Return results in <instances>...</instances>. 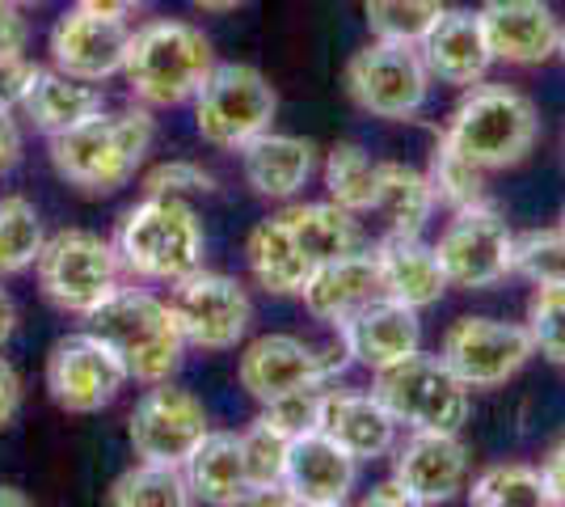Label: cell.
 I'll return each instance as SVG.
<instances>
[{"label":"cell","instance_id":"44","mask_svg":"<svg viewBox=\"0 0 565 507\" xmlns=\"http://www.w3.org/2000/svg\"><path fill=\"white\" fill-rule=\"evenodd\" d=\"M25 157V136L22 123H18V110H0V178H9L13 169L22 166Z\"/></svg>","mask_w":565,"mask_h":507},{"label":"cell","instance_id":"47","mask_svg":"<svg viewBox=\"0 0 565 507\" xmlns=\"http://www.w3.org/2000/svg\"><path fill=\"white\" fill-rule=\"evenodd\" d=\"M76 9H85V13H102V18H118V22H127L131 13H140L143 0H76Z\"/></svg>","mask_w":565,"mask_h":507},{"label":"cell","instance_id":"23","mask_svg":"<svg viewBox=\"0 0 565 507\" xmlns=\"http://www.w3.org/2000/svg\"><path fill=\"white\" fill-rule=\"evenodd\" d=\"M317 169H321L317 145L305 140V136L275 131V127L241 148V178H245V187L258 199H270V203H291L312 182Z\"/></svg>","mask_w":565,"mask_h":507},{"label":"cell","instance_id":"24","mask_svg":"<svg viewBox=\"0 0 565 507\" xmlns=\"http://www.w3.org/2000/svg\"><path fill=\"white\" fill-rule=\"evenodd\" d=\"M376 271H380V292L388 300H401L409 309H430L444 300L448 292V275L439 266L435 245L423 242V233H384L376 245Z\"/></svg>","mask_w":565,"mask_h":507},{"label":"cell","instance_id":"40","mask_svg":"<svg viewBox=\"0 0 565 507\" xmlns=\"http://www.w3.org/2000/svg\"><path fill=\"white\" fill-rule=\"evenodd\" d=\"M326 389L330 385H308V389H296V393H282V398H275V402H262L258 419L262 423H270L275 432H282L287 440H296V435H305V432H317Z\"/></svg>","mask_w":565,"mask_h":507},{"label":"cell","instance_id":"46","mask_svg":"<svg viewBox=\"0 0 565 507\" xmlns=\"http://www.w3.org/2000/svg\"><path fill=\"white\" fill-rule=\"evenodd\" d=\"M541 478H544V495H548V504L565 507V435L548 448V453H544Z\"/></svg>","mask_w":565,"mask_h":507},{"label":"cell","instance_id":"28","mask_svg":"<svg viewBox=\"0 0 565 507\" xmlns=\"http://www.w3.org/2000/svg\"><path fill=\"white\" fill-rule=\"evenodd\" d=\"M279 216L291 229V237L308 254L312 266L363 250V224H359V216L347 212L342 203H333V199H312V203L308 199L305 203L291 199Z\"/></svg>","mask_w":565,"mask_h":507},{"label":"cell","instance_id":"15","mask_svg":"<svg viewBox=\"0 0 565 507\" xmlns=\"http://www.w3.org/2000/svg\"><path fill=\"white\" fill-rule=\"evenodd\" d=\"M43 381L47 398L64 414H102L115 406V398L127 385V372L102 338L76 330L51 347Z\"/></svg>","mask_w":565,"mask_h":507},{"label":"cell","instance_id":"27","mask_svg":"<svg viewBox=\"0 0 565 507\" xmlns=\"http://www.w3.org/2000/svg\"><path fill=\"white\" fill-rule=\"evenodd\" d=\"M245 266H249L254 284H258L262 292H270V296H300L308 284V275H312L308 254L296 245V237H291V229L282 224L279 212L258 220V224L249 229V237H245Z\"/></svg>","mask_w":565,"mask_h":507},{"label":"cell","instance_id":"21","mask_svg":"<svg viewBox=\"0 0 565 507\" xmlns=\"http://www.w3.org/2000/svg\"><path fill=\"white\" fill-rule=\"evenodd\" d=\"M426 68L439 85H456V89H469L477 81H486L494 68V51L486 43V30L477 9H444L435 25L418 39Z\"/></svg>","mask_w":565,"mask_h":507},{"label":"cell","instance_id":"29","mask_svg":"<svg viewBox=\"0 0 565 507\" xmlns=\"http://www.w3.org/2000/svg\"><path fill=\"white\" fill-rule=\"evenodd\" d=\"M190 486V499L215 507L245 504L249 478H245V457H241V435L236 432H207L199 448L182 465Z\"/></svg>","mask_w":565,"mask_h":507},{"label":"cell","instance_id":"49","mask_svg":"<svg viewBox=\"0 0 565 507\" xmlns=\"http://www.w3.org/2000/svg\"><path fill=\"white\" fill-rule=\"evenodd\" d=\"M18 330V305H13V296L9 288H0V351L9 347V338Z\"/></svg>","mask_w":565,"mask_h":507},{"label":"cell","instance_id":"54","mask_svg":"<svg viewBox=\"0 0 565 507\" xmlns=\"http://www.w3.org/2000/svg\"><path fill=\"white\" fill-rule=\"evenodd\" d=\"M557 229H562V237H565V203H562V216H557Z\"/></svg>","mask_w":565,"mask_h":507},{"label":"cell","instance_id":"33","mask_svg":"<svg viewBox=\"0 0 565 507\" xmlns=\"http://www.w3.org/2000/svg\"><path fill=\"white\" fill-rule=\"evenodd\" d=\"M106 504L115 507H186L190 499L186 474L178 465H157V461H136L131 469H122L110 490Z\"/></svg>","mask_w":565,"mask_h":507},{"label":"cell","instance_id":"32","mask_svg":"<svg viewBox=\"0 0 565 507\" xmlns=\"http://www.w3.org/2000/svg\"><path fill=\"white\" fill-rule=\"evenodd\" d=\"M47 242L39 208L25 194H0V279L34 271Z\"/></svg>","mask_w":565,"mask_h":507},{"label":"cell","instance_id":"12","mask_svg":"<svg viewBox=\"0 0 565 507\" xmlns=\"http://www.w3.org/2000/svg\"><path fill=\"white\" fill-rule=\"evenodd\" d=\"M351 363V356L333 347H312L296 335H258L245 342L236 360V381L254 402H275L282 393H296L308 385H333L338 372Z\"/></svg>","mask_w":565,"mask_h":507},{"label":"cell","instance_id":"52","mask_svg":"<svg viewBox=\"0 0 565 507\" xmlns=\"http://www.w3.org/2000/svg\"><path fill=\"white\" fill-rule=\"evenodd\" d=\"M9 4H18V9H30V4H43V0H9Z\"/></svg>","mask_w":565,"mask_h":507},{"label":"cell","instance_id":"45","mask_svg":"<svg viewBox=\"0 0 565 507\" xmlns=\"http://www.w3.org/2000/svg\"><path fill=\"white\" fill-rule=\"evenodd\" d=\"M22 398H25L22 372L0 356V432H4V427H13V419L22 414Z\"/></svg>","mask_w":565,"mask_h":507},{"label":"cell","instance_id":"18","mask_svg":"<svg viewBox=\"0 0 565 507\" xmlns=\"http://www.w3.org/2000/svg\"><path fill=\"white\" fill-rule=\"evenodd\" d=\"M486 43L494 60L515 68H536L557 55L562 43V18L553 13L548 0H486L477 9Z\"/></svg>","mask_w":565,"mask_h":507},{"label":"cell","instance_id":"1","mask_svg":"<svg viewBox=\"0 0 565 507\" xmlns=\"http://www.w3.org/2000/svg\"><path fill=\"white\" fill-rule=\"evenodd\" d=\"M152 145H157V119L148 106L131 102L122 110H97L85 123L51 136L47 157L51 169L76 191L115 194L140 173Z\"/></svg>","mask_w":565,"mask_h":507},{"label":"cell","instance_id":"37","mask_svg":"<svg viewBox=\"0 0 565 507\" xmlns=\"http://www.w3.org/2000/svg\"><path fill=\"white\" fill-rule=\"evenodd\" d=\"M444 9L448 0H363V22L372 39L418 43Z\"/></svg>","mask_w":565,"mask_h":507},{"label":"cell","instance_id":"39","mask_svg":"<svg viewBox=\"0 0 565 507\" xmlns=\"http://www.w3.org/2000/svg\"><path fill=\"white\" fill-rule=\"evenodd\" d=\"M511 275H523L527 284H541V279H557V275H565L562 229L553 224V229H527V233H515Z\"/></svg>","mask_w":565,"mask_h":507},{"label":"cell","instance_id":"13","mask_svg":"<svg viewBox=\"0 0 565 507\" xmlns=\"http://www.w3.org/2000/svg\"><path fill=\"white\" fill-rule=\"evenodd\" d=\"M207 432H212V419H207L203 398L173 381L148 385L127 414V440H131L136 461H157V465L182 469Z\"/></svg>","mask_w":565,"mask_h":507},{"label":"cell","instance_id":"30","mask_svg":"<svg viewBox=\"0 0 565 507\" xmlns=\"http://www.w3.org/2000/svg\"><path fill=\"white\" fill-rule=\"evenodd\" d=\"M435 208L439 203H435L426 169H414L405 161H380L372 212L388 224V233H423L435 216Z\"/></svg>","mask_w":565,"mask_h":507},{"label":"cell","instance_id":"22","mask_svg":"<svg viewBox=\"0 0 565 507\" xmlns=\"http://www.w3.org/2000/svg\"><path fill=\"white\" fill-rule=\"evenodd\" d=\"M317 432H326L338 448H347L359 465H367V461H380L393 453L401 427L372 389L330 385L326 389V402H321Z\"/></svg>","mask_w":565,"mask_h":507},{"label":"cell","instance_id":"31","mask_svg":"<svg viewBox=\"0 0 565 507\" xmlns=\"http://www.w3.org/2000/svg\"><path fill=\"white\" fill-rule=\"evenodd\" d=\"M321 178H326V194L333 203H342L347 212L363 216L372 212L376 203V178H380V161L354 140H342L326 152L321 161Z\"/></svg>","mask_w":565,"mask_h":507},{"label":"cell","instance_id":"3","mask_svg":"<svg viewBox=\"0 0 565 507\" xmlns=\"http://www.w3.org/2000/svg\"><path fill=\"white\" fill-rule=\"evenodd\" d=\"M215 64L220 60H215L212 39L199 25L178 22V18H152L131 30L118 76L127 81L131 102H140L148 110H173L194 102Z\"/></svg>","mask_w":565,"mask_h":507},{"label":"cell","instance_id":"5","mask_svg":"<svg viewBox=\"0 0 565 507\" xmlns=\"http://www.w3.org/2000/svg\"><path fill=\"white\" fill-rule=\"evenodd\" d=\"M439 136L456 152H465L469 161L494 173V169H511L532 157V148L541 140V115L527 94H519L511 85L477 81L451 106Z\"/></svg>","mask_w":565,"mask_h":507},{"label":"cell","instance_id":"35","mask_svg":"<svg viewBox=\"0 0 565 507\" xmlns=\"http://www.w3.org/2000/svg\"><path fill=\"white\" fill-rule=\"evenodd\" d=\"M426 178H430V191H435V203H444L451 212H460V208H472V203H486L490 194V169H481L477 161H469L465 152H456V148L439 136L435 148H430V166H426Z\"/></svg>","mask_w":565,"mask_h":507},{"label":"cell","instance_id":"6","mask_svg":"<svg viewBox=\"0 0 565 507\" xmlns=\"http://www.w3.org/2000/svg\"><path fill=\"white\" fill-rule=\"evenodd\" d=\"M39 292L51 309L72 317H89L122 288V258L115 242L94 229H60L47 233L43 254L34 263Z\"/></svg>","mask_w":565,"mask_h":507},{"label":"cell","instance_id":"17","mask_svg":"<svg viewBox=\"0 0 565 507\" xmlns=\"http://www.w3.org/2000/svg\"><path fill=\"white\" fill-rule=\"evenodd\" d=\"M127 39H131L127 22L102 18V13H85V9L72 4L47 34L51 68L102 85V81H110V76L122 73Z\"/></svg>","mask_w":565,"mask_h":507},{"label":"cell","instance_id":"48","mask_svg":"<svg viewBox=\"0 0 565 507\" xmlns=\"http://www.w3.org/2000/svg\"><path fill=\"white\" fill-rule=\"evenodd\" d=\"M363 504L367 507H409V499H405V490H401L397 478H384V483H376L372 490H367Z\"/></svg>","mask_w":565,"mask_h":507},{"label":"cell","instance_id":"11","mask_svg":"<svg viewBox=\"0 0 565 507\" xmlns=\"http://www.w3.org/2000/svg\"><path fill=\"white\" fill-rule=\"evenodd\" d=\"M169 309L194 351H233L254 326V300L241 279L224 271H194L169 292Z\"/></svg>","mask_w":565,"mask_h":507},{"label":"cell","instance_id":"43","mask_svg":"<svg viewBox=\"0 0 565 507\" xmlns=\"http://www.w3.org/2000/svg\"><path fill=\"white\" fill-rule=\"evenodd\" d=\"M25 47H30V22L18 4L0 0V64L9 60H22Z\"/></svg>","mask_w":565,"mask_h":507},{"label":"cell","instance_id":"34","mask_svg":"<svg viewBox=\"0 0 565 507\" xmlns=\"http://www.w3.org/2000/svg\"><path fill=\"white\" fill-rule=\"evenodd\" d=\"M469 504L477 507H544V478L541 465H527V461H498L486 465L469 486H465Z\"/></svg>","mask_w":565,"mask_h":507},{"label":"cell","instance_id":"8","mask_svg":"<svg viewBox=\"0 0 565 507\" xmlns=\"http://www.w3.org/2000/svg\"><path fill=\"white\" fill-rule=\"evenodd\" d=\"M194 131L203 145L241 152L279 119V94L270 76L254 64H215L203 89L194 94Z\"/></svg>","mask_w":565,"mask_h":507},{"label":"cell","instance_id":"7","mask_svg":"<svg viewBox=\"0 0 565 507\" xmlns=\"http://www.w3.org/2000/svg\"><path fill=\"white\" fill-rule=\"evenodd\" d=\"M372 377V393L405 432H460L469 423L472 389L451 372L444 356L418 347L414 356L388 363Z\"/></svg>","mask_w":565,"mask_h":507},{"label":"cell","instance_id":"4","mask_svg":"<svg viewBox=\"0 0 565 507\" xmlns=\"http://www.w3.org/2000/svg\"><path fill=\"white\" fill-rule=\"evenodd\" d=\"M85 330L102 338L122 363L127 381L140 385L173 381L190 351L169 300L148 288H118L102 309L85 317Z\"/></svg>","mask_w":565,"mask_h":507},{"label":"cell","instance_id":"41","mask_svg":"<svg viewBox=\"0 0 565 507\" xmlns=\"http://www.w3.org/2000/svg\"><path fill=\"white\" fill-rule=\"evenodd\" d=\"M220 182H215L212 169H203L190 157H169V161H157L152 169H143V194H212Z\"/></svg>","mask_w":565,"mask_h":507},{"label":"cell","instance_id":"50","mask_svg":"<svg viewBox=\"0 0 565 507\" xmlns=\"http://www.w3.org/2000/svg\"><path fill=\"white\" fill-rule=\"evenodd\" d=\"M199 13H207V18H224V13H236L245 0H190Z\"/></svg>","mask_w":565,"mask_h":507},{"label":"cell","instance_id":"10","mask_svg":"<svg viewBox=\"0 0 565 507\" xmlns=\"http://www.w3.org/2000/svg\"><path fill=\"white\" fill-rule=\"evenodd\" d=\"M435 254H439V266L448 275V288L486 292L511 275L515 233L502 220V212L490 208V199H486V203L451 212L439 242H435Z\"/></svg>","mask_w":565,"mask_h":507},{"label":"cell","instance_id":"2","mask_svg":"<svg viewBox=\"0 0 565 507\" xmlns=\"http://www.w3.org/2000/svg\"><path fill=\"white\" fill-rule=\"evenodd\" d=\"M122 271L140 284H178L207 266V229L182 194H143L115 229Z\"/></svg>","mask_w":565,"mask_h":507},{"label":"cell","instance_id":"16","mask_svg":"<svg viewBox=\"0 0 565 507\" xmlns=\"http://www.w3.org/2000/svg\"><path fill=\"white\" fill-rule=\"evenodd\" d=\"M393 478L409 507L451 504L469 486V448L460 432H409L393 444Z\"/></svg>","mask_w":565,"mask_h":507},{"label":"cell","instance_id":"38","mask_svg":"<svg viewBox=\"0 0 565 507\" xmlns=\"http://www.w3.org/2000/svg\"><path fill=\"white\" fill-rule=\"evenodd\" d=\"M287 448H291V440L282 432H275L270 423H262V419H254L241 432V457H245V478H249L245 504L254 495H262V490H279L282 469H287Z\"/></svg>","mask_w":565,"mask_h":507},{"label":"cell","instance_id":"14","mask_svg":"<svg viewBox=\"0 0 565 507\" xmlns=\"http://www.w3.org/2000/svg\"><path fill=\"white\" fill-rule=\"evenodd\" d=\"M439 356L448 360V368L469 389H498L532 363L536 347H532V335H527L523 321L456 317L444 330Z\"/></svg>","mask_w":565,"mask_h":507},{"label":"cell","instance_id":"9","mask_svg":"<svg viewBox=\"0 0 565 507\" xmlns=\"http://www.w3.org/2000/svg\"><path fill=\"white\" fill-rule=\"evenodd\" d=\"M342 85H347V97H351L363 115L405 123L426 110L435 76L426 68L418 43L372 39L367 47H359L347 60Z\"/></svg>","mask_w":565,"mask_h":507},{"label":"cell","instance_id":"42","mask_svg":"<svg viewBox=\"0 0 565 507\" xmlns=\"http://www.w3.org/2000/svg\"><path fill=\"white\" fill-rule=\"evenodd\" d=\"M43 73L39 64H30V60H9V64H0V110H22V97L30 94V85H34V76Z\"/></svg>","mask_w":565,"mask_h":507},{"label":"cell","instance_id":"26","mask_svg":"<svg viewBox=\"0 0 565 507\" xmlns=\"http://www.w3.org/2000/svg\"><path fill=\"white\" fill-rule=\"evenodd\" d=\"M106 110V94L94 81H81V76H68L60 68H43L34 76L30 94L22 97V110L18 119H25L39 136H60L76 123H85L89 115Z\"/></svg>","mask_w":565,"mask_h":507},{"label":"cell","instance_id":"51","mask_svg":"<svg viewBox=\"0 0 565 507\" xmlns=\"http://www.w3.org/2000/svg\"><path fill=\"white\" fill-rule=\"evenodd\" d=\"M30 504V495H22L18 486H0V507H25Z\"/></svg>","mask_w":565,"mask_h":507},{"label":"cell","instance_id":"19","mask_svg":"<svg viewBox=\"0 0 565 507\" xmlns=\"http://www.w3.org/2000/svg\"><path fill=\"white\" fill-rule=\"evenodd\" d=\"M359 486V461L338 448L326 432H305L287 448V469H282V490L300 507H338L351 499Z\"/></svg>","mask_w":565,"mask_h":507},{"label":"cell","instance_id":"36","mask_svg":"<svg viewBox=\"0 0 565 507\" xmlns=\"http://www.w3.org/2000/svg\"><path fill=\"white\" fill-rule=\"evenodd\" d=\"M536 356L565 368V275L532 284L527 296V317H523Z\"/></svg>","mask_w":565,"mask_h":507},{"label":"cell","instance_id":"53","mask_svg":"<svg viewBox=\"0 0 565 507\" xmlns=\"http://www.w3.org/2000/svg\"><path fill=\"white\" fill-rule=\"evenodd\" d=\"M557 55H562V64H565V25H562V43H557Z\"/></svg>","mask_w":565,"mask_h":507},{"label":"cell","instance_id":"20","mask_svg":"<svg viewBox=\"0 0 565 507\" xmlns=\"http://www.w3.org/2000/svg\"><path fill=\"white\" fill-rule=\"evenodd\" d=\"M338 342L351 356V363L367 368V372H380V368L405 360V356H414L423 347V317H418V309H409L401 300L376 296L351 321L338 326Z\"/></svg>","mask_w":565,"mask_h":507},{"label":"cell","instance_id":"25","mask_svg":"<svg viewBox=\"0 0 565 507\" xmlns=\"http://www.w3.org/2000/svg\"><path fill=\"white\" fill-rule=\"evenodd\" d=\"M376 296H384V292H380L376 254L367 245L354 250V254H342V258L312 266L305 292H300L308 314L317 317V321H326V326H333V330L342 321H351L363 305H372Z\"/></svg>","mask_w":565,"mask_h":507}]
</instances>
